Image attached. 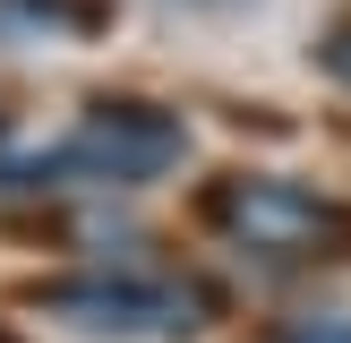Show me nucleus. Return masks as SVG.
<instances>
[{
    "label": "nucleus",
    "mask_w": 351,
    "mask_h": 343,
    "mask_svg": "<svg viewBox=\"0 0 351 343\" xmlns=\"http://www.w3.org/2000/svg\"><path fill=\"white\" fill-rule=\"evenodd\" d=\"M197 215L249 257H351V206L283 172H223Z\"/></svg>",
    "instance_id": "1"
},
{
    "label": "nucleus",
    "mask_w": 351,
    "mask_h": 343,
    "mask_svg": "<svg viewBox=\"0 0 351 343\" xmlns=\"http://www.w3.org/2000/svg\"><path fill=\"white\" fill-rule=\"evenodd\" d=\"M0 343H17V335H9V326H0Z\"/></svg>",
    "instance_id": "7"
},
{
    "label": "nucleus",
    "mask_w": 351,
    "mask_h": 343,
    "mask_svg": "<svg viewBox=\"0 0 351 343\" xmlns=\"http://www.w3.org/2000/svg\"><path fill=\"white\" fill-rule=\"evenodd\" d=\"M112 0H0V34L34 43V34H103Z\"/></svg>",
    "instance_id": "4"
},
{
    "label": "nucleus",
    "mask_w": 351,
    "mask_h": 343,
    "mask_svg": "<svg viewBox=\"0 0 351 343\" xmlns=\"http://www.w3.org/2000/svg\"><path fill=\"white\" fill-rule=\"evenodd\" d=\"M317 69H326L335 86H351V9L326 17V34H317Z\"/></svg>",
    "instance_id": "5"
},
{
    "label": "nucleus",
    "mask_w": 351,
    "mask_h": 343,
    "mask_svg": "<svg viewBox=\"0 0 351 343\" xmlns=\"http://www.w3.org/2000/svg\"><path fill=\"white\" fill-rule=\"evenodd\" d=\"M180 154H189L180 112L137 103V95H103V103H86L77 129L60 137V163L86 172V180H112V189H146V180H163Z\"/></svg>",
    "instance_id": "2"
},
{
    "label": "nucleus",
    "mask_w": 351,
    "mask_h": 343,
    "mask_svg": "<svg viewBox=\"0 0 351 343\" xmlns=\"http://www.w3.org/2000/svg\"><path fill=\"white\" fill-rule=\"evenodd\" d=\"M34 300H43V318L77 326V335H112V343L197 326V300L180 283H154V274H69V283H43Z\"/></svg>",
    "instance_id": "3"
},
{
    "label": "nucleus",
    "mask_w": 351,
    "mask_h": 343,
    "mask_svg": "<svg viewBox=\"0 0 351 343\" xmlns=\"http://www.w3.org/2000/svg\"><path fill=\"white\" fill-rule=\"evenodd\" d=\"M274 343H351V318H291Z\"/></svg>",
    "instance_id": "6"
}]
</instances>
